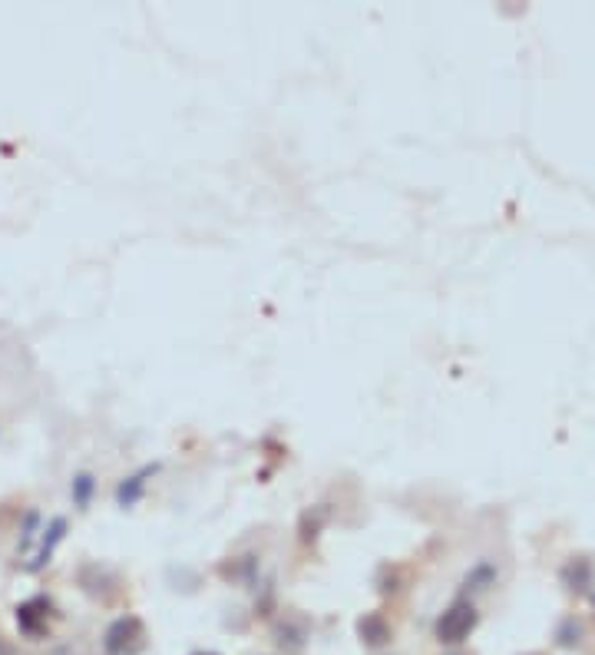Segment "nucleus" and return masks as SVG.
Masks as SVG:
<instances>
[{
	"label": "nucleus",
	"instance_id": "7",
	"mask_svg": "<svg viewBox=\"0 0 595 655\" xmlns=\"http://www.w3.org/2000/svg\"><path fill=\"white\" fill-rule=\"evenodd\" d=\"M73 503H77L80 510L90 507V497H93V490H96V480L90 474H77L73 477Z\"/></svg>",
	"mask_w": 595,
	"mask_h": 655
},
{
	"label": "nucleus",
	"instance_id": "5",
	"mask_svg": "<svg viewBox=\"0 0 595 655\" xmlns=\"http://www.w3.org/2000/svg\"><path fill=\"white\" fill-rule=\"evenodd\" d=\"M357 636H361L364 646L381 649L391 642V622H387L381 612H364V616L357 619Z\"/></svg>",
	"mask_w": 595,
	"mask_h": 655
},
{
	"label": "nucleus",
	"instance_id": "1",
	"mask_svg": "<svg viewBox=\"0 0 595 655\" xmlns=\"http://www.w3.org/2000/svg\"><path fill=\"white\" fill-rule=\"evenodd\" d=\"M146 626L139 616H123L116 619L103 636V649L106 655H139L146 649Z\"/></svg>",
	"mask_w": 595,
	"mask_h": 655
},
{
	"label": "nucleus",
	"instance_id": "2",
	"mask_svg": "<svg viewBox=\"0 0 595 655\" xmlns=\"http://www.w3.org/2000/svg\"><path fill=\"white\" fill-rule=\"evenodd\" d=\"M476 626V609L470 603H453L437 619V639L440 642H463Z\"/></svg>",
	"mask_w": 595,
	"mask_h": 655
},
{
	"label": "nucleus",
	"instance_id": "9",
	"mask_svg": "<svg viewBox=\"0 0 595 655\" xmlns=\"http://www.w3.org/2000/svg\"><path fill=\"white\" fill-rule=\"evenodd\" d=\"M199 655H215V652H199Z\"/></svg>",
	"mask_w": 595,
	"mask_h": 655
},
{
	"label": "nucleus",
	"instance_id": "3",
	"mask_svg": "<svg viewBox=\"0 0 595 655\" xmlns=\"http://www.w3.org/2000/svg\"><path fill=\"white\" fill-rule=\"evenodd\" d=\"M50 616H53V603L47 596H34L17 606V626L30 639H37L50 629Z\"/></svg>",
	"mask_w": 595,
	"mask_h": 655
},
{
	"label": "nucleus",
	"instance_id": "8",
	"mask_svg": "<svg viewBox=\"0 0 595 655\" xmlns=\"http://www.w3.org/2000/svg\"><path fill=\"white\" fill-rule=\"evenodd\" d=\"M0 655H17V649L10 646V642H4V639H0Z\"/></svg>",
	"mask_w": 595,
	"mask_h": 655
},
{
	"label": "nucleus",
	"instance_id": "6",
	"mask_svg": "<svg viewBox=\"0 0 595 655\" xmlns=\"http://www.w3.org/2000/svg\"><path fill=\"white\" fill-rule=\"evenodd\" d=\"M156 474V467H143L139 474L133 477H126L123 483H119V490H116V500H119V507H133V503L143 497V490H146V477H153Z\"/></svg>",
	"mask_w": 595,
	"mask_h": 655
},
{
	"label": "nucleus",
	"instance_id": "4",
	"mask_svg": "<svg viewBox=\"0 0 595 655\" xmlns=\"http://www.w3.org/2000/svg\"><path fill=\"white\" fill-rule=\"evenodd\" d=\"M63 533H67V520L57 517V520H53V523L47 526V530H43L40 543H37V550L27 556V563H24L27 573H37V569H43V566L50 563V556H53V550H57V546H60Z\"/></svg>",
	"mask_w": 595,
	"mask_h": 655
}]
</instances>
